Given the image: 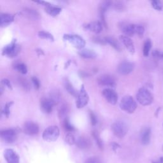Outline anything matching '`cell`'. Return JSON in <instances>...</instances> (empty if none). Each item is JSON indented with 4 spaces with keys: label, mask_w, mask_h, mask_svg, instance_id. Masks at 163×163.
Masks as SVG:
<instances>
[{
    "label": "cell",
    "mask_w": 163,
    "mask_h": 163,
    "mask_svg": "<svg viewBox=\"0 0 163 163\" xmlns=\"http://www.w3.org/2000/svg\"><path fill=\"white\" fill-rule=\"evenodd\" d=\"M136 99L142 105L148 106L153 102L154 97L147 88H142L138 90L136 94Z\"/></svg>",
    "instance_id": "1"
},
{
    "label": "cell",
    "mask_w": 163,
    "mask_h": 163,
    "mask_svg": "<svg viewBox=\"0 0 163 163\" xmlns=\"http://www.w3.org/2000/svg\"><path fill=\"white\" fill-rule=\"evenodd\" d=\"M120 108L128 114H133L136 109L137 103L132 96H125L121 101Z\"/></svg>",
    "instance_id": "2"
},
{
    "label": "cell",
    "mask_w": 163,
    "mask_h": 163,
    "mask_svg": "<svg viewBox=\"0 0 163 163\" xmlns=\"http://www.w3.org/2000/svg\"><path fill=\"white\" fill-rule=\"evenodd\" d=\"M59 129L58 126H51L45 129L43 133L42 137L43 139L47 142H54L59 138Z\"/></svg>",
    "instance_id": "3"
},
{
    "label": "cell",
    "mask_w": 163,
    "mask_h": 163,
    "mask_svg": "<svg viewBox=\"0 0 163 163\" xmlns=\"http://www.w3.org/2000/svg\"><path fill=\"white\" fill-rule=\"evenodd\" d=\"M112 130L114 134L118 138H123L128 131L127 124L121 121L115 122L112 125Z\"/></svg>",
    "instance_id": "4"
},
{
    "label": "cell",
    "mask_w": 163,
    "mask_h": 163,
    "mask_svg": "<svg viewBox=\"0 0 163 163\" xmlns=\"http://www.w3.org/2000/svg\"><path fill=\"white\" fill-rule=\"evenodd\" d=\"M64 40L68 41L70 43L77 49H81L85 45V41L83 38L77 35H64L63 36Z\"/></svg>",
    "instance_id": "5"
},
{
    "label": "cell",
    "mask_w": 163,
    "mask_h": 163,
    "mask_svg": "<svg viewBox=\"0 0 163 163\" xmlns=\"http://www.w3.org/2000/svg\"><path fill=\"white\" fill-rule=\"evenodd\" d=\"M20 50V46L14 40L9 45L5 46L3 49V55L9 58H14L17 56Z\"/></svg>",
    "instance_id": "6"
},
{
    "label": "cell",
    "mask_w": 163,
    "mask_h": 163,
    "mask_svg": "<svg viewBox=\"0 0 163 163\" xmlns=\"http://www.w3.org/2000/svg\"><path fill=\"white\" fill-rule=\"evenodd\" d=\"M17 131L14 129H5L1 131V138L6 143H13L17 139Z\"/></svg>",
    "instance_id": "7"
},
{
    "label": "cell",
    "mask_w": 163,
    "mask_h": 163,
    "mask_svg": "<svg viewBox=\"0 0 163 163\" xmlns=\"http://www.w3.org/2000/svg\"><path fill=\"white\" fill-rule=\"evenodd\" d=\"M89 100V95L85 89L84 85H82L80 91L77 96V101L76 105L79 108H82L88 105Z\"/></svg>",
    "instance_id": "8"
},
{
    "label": "cell",
    "mask_w": 163,
    "mask_h": 163,
    "mask_svg": "<svg viewBox=\"0 0 163 163\" xmlns=\"http://www.w3.org/2000/svg\"><path fill=\"white\" fill-rule=\"evenodd\" d=\"M97 82L100 85L103 86L115 87L116 85V79L112 75L105 74L97 78Z\"/></svg>",
    "instance_id": "9"
},
{
    "label": "cell",
    "mask_w": 163,
    "mask_h": 163,
    "mask_svg": "<svg viewBox=\"0 0 163 163\" xmlns=\"http://www.w3.org/2000/svg\"><path fill=\"white\" fill-rule=\"evenodd\" d=\"M102 94L108 103L115 105L118 100V96L116 92L110 88H106L103 90Z\"/></svg>",
    "instance_id": "10"
},
{
    "label": "cell",
    "mask_w": 163,
    "mask_h": 163,
    "mask_svg": "<svg viewBox=\"0 0 163 163\" xmlns=\"http://www.w3.org/2000/svg\"><path fill=\"white\" fill-rule=\"evenodd\" d=\"M134 67L133 63L129 61H124L118 65L117 71L119 74L126 75L131 73L134 70Z\"/></svg>",
    "instance_id": "11"
},
{
    "label": "cell",
    "mask_w": 163,
    "mask_h": 163,
    "mask_svg": "<svg viewBox=\"0 0 163 163\" xmlns=\"http://www.w3.org/2000/svg\"><path fill=\"white\" fill-rule=\"evenodd\" d=\"M55 103L50 97L49 98H46L43 97L40 100V108L41 110L45 114H50L52 112L53 107L54 105H56Z\"/></svg>",
    "instance_id": "12"
},
{
    "label": "cell",
    "mask_w": 163,
    "mask_h": 163,
    "mask_svg": "<svg viewBox=\"0 0 163 163\" xmlns=\"http://www.w3.org/2000/svg\"><path fill=\"white\" fill-rule=\"evenodd\" d=\"M24 132L28 135H37L39 132V126L36 123L31 121L25 122L23 127Z\"/></svg>",
    "instance_id": "13"
},
{
    "label": "cell",
    "mask_w": 163,
    "mask_h": 163,
    "mask_svg": "<svg viewBox=\"0 0 163 163\" xmlns=\"http://www.w3.org/2000/svg\"><path fill=\"white\" fill-rule=\"evenodd\" d=\"M4 157L8 163H19V156L13 149L5 150Z\"/></svg>",
    "instance_id": "14"
},
{
    "label": "cell",
    "mask_w": 163,
    "mask_h": 163,
    "mask_svg": "<svg viewBox=\"0 0 163 163\" xmlns=\"http://www.w3.org/2000/svg\"><path fill=\"white\" fill-rule=\"evenodd\" d=\"M120 28L126 36H133L135 34V24L122 23Z\"/></svg>",
    "instance_id": "15"
},
{
    "label": "cell",
    "mask_w": 163,
    "mask_h": 163,
    "mask_svg": "<svg viewBox=\"0 0 163 163\" xmlns=\"http://www.w3.org/2000/svg\"><path fill=\"white\" fill-rule=\"evenodd\" d=\"M120 40L130 53L133 54L135 52V48L134 43L131 38L125 35H121Z\"/></svg>",
    "instance_id": "16"
},
{
    "label": "cell",
    "mask_w": 163,
    "mask_h": 163,
    "mask_svg": "<svg viewBox=\"0 0 163 163\" xmlns=\"http://www.w3.org/2000/svg\"><path fill=\"white\" fill-rule=\"evenodd\" d=\"M84 28L87 29H89L91 31L95 32V33H100L103 29V24L99 21H94L91 23L87 24L84 26Z\"/></svg>",
    "instance_id": "17"
},
{
    "label": "cell",
    "mask_w": 163,
    "mask_h": 163,
    "mask_svg": "<svg viewBox=\"0 0 163 163\" xmlns=\"http://www.w3.org/2000/svg\"><path fill=\"white\" fill-rule=\"evenodd\" d=\"M14 20V16L8 14H1L0 15V26L5 28L10 25Z\"/></svg>",
    "instance_id": "18"
},
{
    "label": "cell",
    "mask_w": 163,
    "mask_h": 163,
    "mask_svg": "<svg viewBox=\"0 0 163 163\" xmlns=\"http://www.w3.org/2000/svg\"><path fill=\"white\" fill-rule=\"evenodd\" d=\"M76 144L80 149H88L91 146V142L88 138L81 136L77 140Z\"/></svg>",
    "instance_id": "19"
},
{
    "label": "cell",
    "mask_w": 163,
    "mask_h": 163,
    "mask_svg": "<svg viewBox=\"0 0 163 163\" xmlns=\"http://www.w3.org/2000/svg\"><path fill=\"white\" fill-rule=\"evenodd\" d=\"M151 129L149 127L145 128L141 133V140L144 145H148L150 141Z\"/></svg>",
    "instance_id": "20"
},
{
    "label": "cell",
    "mask_w": 163,
    "mask_h": 163,
    "mask_svg": "<svg viewBox=\"0 0 163 163\" xmlns=\"http://www.w3.org/2000/svg\"><path fill=\"white\" fill-rule=\"evenodd\" d=\"M105 40L106 43H108V44L110 45L115 50L118 51H121L122 50V47H121V43H119L115 38L111 37V36H107L105 38Z\"/></svg>",
    "instance_id": "21"
},
{
    "label": "cell",
    "mask_w": 163,
    "mask_h": 163,
    "mask_svg": "<svg viewBox=\"0 0 163 163\" xmlns=\"http://www.w3.org/2000/svg\"><path fill=\"white\" fill-rule=\"evenodd\" d=\"M69 114V107L67 105L64 104L62 105L59 109L58 112V116L61 120L62 121L65 119L68 118V115Z\"/></svg>",
    "instance_id": "22"
},
{
    "label": "cell",
    "mask_w": 163,
    "mask_h": 163,
    "mask_svg": "<svg viewBox=\"0 0 163 163\" xmlns=\"http://www.w3.org/2000/svg\"><path fill=\"white\" fill-rule=\"evenodd\" d=\"M79 54L82 58L85 59H93L97 56L96 52L94 50L90 49L82 50L79 52Z\"/></svg>",
    "instance_id": "23"
},
{
    "label": "cell",
    "mask_w": 163,
    "mask_h": 163,
    "mask_svg": "<svg viewBox=\"0 0 163 163\" xmlns=\"http://www.w3.org/2000/svg\"><path fill=\"white\" fill-rule=\"evenodd\" d=\"M45 11L50 15L52 16H56L61 12V8L54 6L52 5L48 6L45 8Z\"/></svg>",
    "instance_id": "24"
},
{
    "label": "cell",
    "mask_w": 163,
    "mask_h": 163,
    "mask_svg": "<svg viewBox=\"0 0 163 163\" xmlns=\"http://www.w3.org/2000/svg\"><path fill=\"white\" fill-rule=\"evenodd\" d=\"M64 87H65V89H66V91L70 94H71L72 96H73L75 97L78 96L79 93L77 92V91L75 89L73 85L68 80H66L64 81Z\"/></svg>",
    "instance_id": "25"
},
{
    "label": "cell",
    "mask_w": 163,
    "mask_h": 163,
    "mask_svg": "<svg viewBox=\"0 0 163 163\" xmlns=\"http://www.w3.org/2000/svg\"><path fill=\"white\" fill-rule=\"evenodd\" d=\"M19 83L20 84V85L23 88V89L24 90H25L26 91H29L31 89V85L30 83L29 82V81L23 77H19L18 79Z\"/></svg>",
    "instance_id": "26"
},
{
    "label": "cell",
    "mask_w": 163,
    "mask_h": 163,
    "mask_svg": "<svg viewBox=\"0 0 163 163\" xmlns=\"http://www.w3.org/2000/svg\"><path fill=\"white\" fill-rule=\"evenodd\" d=\"M151 48H152V41L150 39H147L144 43V50H143L144 56L145 57H147L149 55Z\"/></svg>",
    "instance_id": "27"
},
{
    "label": "cell",
    "mask_w": 163,
    "mask_h": 163,
    "mask_svg": "<svg viewBox=\"0 0 163 163\" xmlns=\"http://www.w3.org/2000/svg\"><path fill=\"white\" fill-rule=\"evenodd\" d=\"M92 135L93 136V138H94V139L96 140V144H97V146L98 147L101 149V150H103V144L102 140L100 136V135L97 131H93L92 132Z\"/></svg>",
    "instance_id": "28"
},
{
    "label": "cell",
    "mask_w": 163,
    "mask_h": 163,
    "mask_svg": "<svg viewBox=\"0 0 163 163\" xmlns=\"http://www.w3.org/2000/svg\"><path fill=\"white\" fill-rule=\"evenodd\" d=\"M14 68L15 70H17L18 71H19L22 74H26L28 72V68H27L26 65L23 62L16 63Z\"/></svg>",
    "instance_id": "29"
},
{
    "label": "cell",
    "mask_w": 163,
    "mask_h": 163,
    "mask_svg": "<svg viewBox=\"0 0 163 163\" xmlns=\"http://www.w3.org/2000/svg\"><path fill=\"white\" fill-rule=\"evenodd\" d=\"M112 5V2L110 1L103 2L100 6V14H105L106 10Z\"/></svg>",
    "instance_id": "30"
},
{
    "label": "cell",
    "mask_w": 163,
    "mask_h": 163,
    "mask_svg": "<svg viewBox=\"0 0 163 163\" xmlns=\"http://www.w3.org/2000/svg\"><path fill=\"white\" fill-rule=\"evenodd\" d=\"M24 12L31 18L36 19H38L40 17V14L35 10L26 8H24Z\"/></svg>",
    "instance_id": "31"
},
{
    "label": "cell",
    "mask_w": 163,
    "mask_h": 163,
    "mask_svg": "<svg viewBox=\"0 0 163 163\" xmlns=\"http://www.w3.org/2000/svg\"><path fill=\"white\" fill-rule=\"evenodd\" d=\"M38 36L40 38H43V39H49L51 41H54V37L52 36V34H50V32H47V31H40L38 32Z\"/></svg>",
    "instance_id": "32"
},
{
    "label": "cell",
    "mask_w": 163,
    "mask_h": 163,
    "mask_svg": "<svg viewBox=\"0 0 163 163\" xmlns=\"http://www.w3.org/2000/svg\"><path fill=\"white\" fill-rule=\"evenodd\" d=\"M62 123H63L62 124H63L64 129L65 130H66V131H68L69 133H71L72 131H74L75 130V127L70 124V121H69V120H68V118H66V119H65V120H64Z\"/></svg>",
    "instance_id": "33"
},
{
    "label": "cell",
    "mask_w": 163,
    "mask_h": 163,
    "mask_svg": "<svg viewBox=\"0 0 163 163\" xmlns=\"http://www.w3.org/2000/svg\"><path fill=\"white\" fill-rule=\"evenodd\" d=\"M13 101H11V102H9V103H7L4 108H3V109L2 110V114L5 115V117H6V118H8L10 115V107L12 106V105H13Z\"/></svg>",
    "instance_id": "34"
},
{
    "label": "cell",
    "mask_w": 163,
    "mask_h": 163,
    "mask_svg": "<svg viewBox=\"0 0 163 163\" xmlns=\"http://www.w3.org/2000/svg\"><path fill=\"white\" fill-rule=\"evenodd\" d=\"M65 141L68 144L72 145L75 143V138L72 133H68L65 136Z\"/></svg>",
    "instance_id": "35"
},
{
    "label": "cell",
    "mask_w": 163,
    "mask_h": 163,
    "mask_svg": "<svg viewBox=\"0 0 163 163\" xmlns=\"http://www.w3.org/2000/svg\"><path fill=\"white\" fill-rule=\"evenodd\" d=\"M145 32V28L141 25L135 24V34L138 35L139 37H142Z\"/></svg>",
    "instance_id": "36"
},
{
    "label": "cell",
    "mask_w": 163,
    "mask_h": 163,
    "mask_svg": "<svg viewBox=\"0 0 163 163\" xmlns=\"http://www.w3.org/2000/svg\"><path fill=\"white\" fill-rule=\"evenodd\" d=\"M151 4L152 7L157 10V11H161L162 9V5L161 3L159 1H156V0H154V1L151 2Z\"/></svg>",
    "instance_id": "37"
},
{
    "label": "cell",
    "mask_w": 163,
    "mask_h": 163,
    "mask_svg": "<svg viewBox=\"0 0 163 163\" xmlns=\"http://www.w3.org/2000/svg\"><path fill=\"white\" fill-rule=\"evenodd\" d=\"M152 56H154V58L158 59H161V60H163V52H160L157 50H154L152 53Z\"/></svg>",
    "instance_id": "38"
},
{
    "label": "cell",
    "mask_w": 163,
    "mask_h": 163,
    "mask_svg": "<svg viewBox=\"0 0 163 163\" xmlns=\"http://www.w3.org/2000/svg\"><path fill=\"white\" fill-rule=\"evenodd\" d=\"M89 117H90V120H91V125L94 126L96 125L97 124V118H96V115L94 114L93 112L92 111H89Z\"/></svg>",
    "instance_id": "39"
},
{
    "label": "cell",
    "mask_w": 163,
    "mask_h": 163,
    "mask_svg": "<svg viewBox=\"0 0 163 163\" xmlns=\"http://www.w3.org/2000/svg\"><path fill=\"white\" fill-rule=\"evenodd\" d=\"M85 163H101L100 159L97 157H91L85 161Z\"/></svg>",
    "instance_id": "40"
},
{
    "label": "cell",
    "mask_w": 163,
    "mask_h": 163,
    "mask_svg": "<svg viewBox=\"0 0 163 163\" xmlns=\"http://www.w3.org/2000/svg\"><path fill=\"white\" fill-rule=\"evenodd\" d=\"M93 41L96 43H100V44H103V45H105V44H106V43L105 41V38H101V37H98V36H96L93 38Z\"/></svg>",
    "instance_id": "41"
},
{
    "label": "cell",
    "mask_w": 163,
    "mask_h": 163,
    "mask_svg": "<svg viewBox=\"0 0 163 163\" xmlns=\"http://www.w3.org/2000/svg\"><path fill=\"white\" fill-rule=\"evenodd\" d=\"M114 8L117 10H124L125 9L124 5L121 2H115L114 4Z\"/></svg>",
    "instance_id": "42"
},
{
    "label": "cell",
    "mask_w": 163,
    "mask_h": 163,
    "mask_svg": "<svg viewBox=\"0 0 163 163\" xmlns=\"http://www.w3.org/2000/svg\"><path fill=\"white\" fill-rule=\"evenodd\" d=\"M31 80L33 83V85L35 86V88L36 89H40V82L38 80V79L36 77H32Z\"/></svg>",
    "instance_id": "43"
},
{
    "label": "cell",
    "mask_w": 163,
    "mask_h": 163,
    "mask_svg": "<svg viewBox=\"0 0 163 163\" xmlns=\"http://www.w3.org/2000/svg\"><path fill=\"white\" fill-rule=\"evenodd\" d=\"M2 84L4 85L5 86L7 87V88L8 89H12V85H11V83L10 82L6 79H5L3 80H2Z\"/></svg>",
    "instance_id": "44"
},
{
    "label": "cell",
    "mask_w": 163,
    "mask_h": 163,
    "mask_svg": "<svg viewBox=\"0 0 163 163\" xmlns=\"http://www.w3.org/2000/svg\"><path fill=\"white\" fill-rule=\"evenodd\" d=\"M112 147H113L114 150H116L118 147H120V146H119L118 144H116V143H115V142L112 143Z\"/></svg>",
    "instance_id": "45"
},
{
    "label": "cell",
    "mask_w": 163,
    "mask_h": 163,
    "mask_svg": "<svg viewBox=\"0 0 163 163\" xmlns=\"http://www.w3.org/2000/svg\"><path fill=\"white\" fill-rule=\"evenodd\" d=\"M159 161H160L161 163H163V157H161V158L159 159Z\"/></svg>",
    "instance_id": "46"
},
{
    "label": "cell",
    "mask_w": 163,
    "mask_h": 163,
    "mask_svg": "<svg viewBox=\"0 0 163 163\" xmlns=\"http://www.w3.org/2000/svg\"><path fill=\"white\" fill-rule=\"evenodd\" d=\"M152 163H161V162L159 161H153Z\"/></svg>",
    "instance_id": "47"
}]
</instances>
